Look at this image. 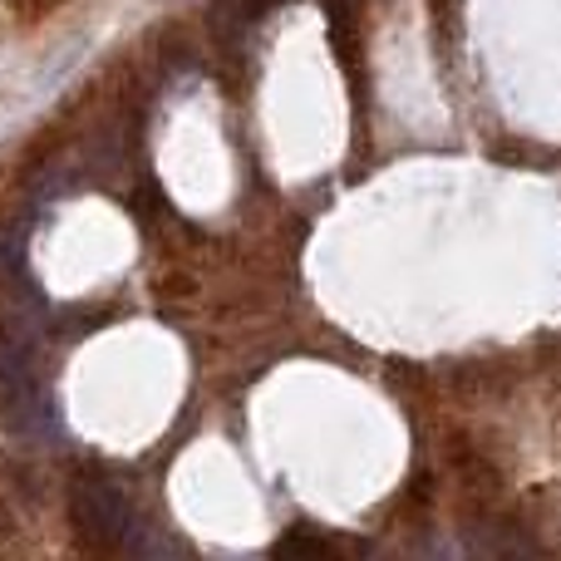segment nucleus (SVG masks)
Listing matches in <instances>:
<instances>
[{
	"mask_svg": "<svg viewBox=\"0 0 561 561\" xmlns=\"http://www.w3.org/2000/svg\"><path fill=\"white\" fill-rule=\"evenodd\" d=\"M69 523H75L79 547H89V552H124V547H134L138 517L118 483H108V478H79L69 488Z\"/></svg>",
	"mask_w": 561,
	"mask_h": 561,
	"instance_id": "obj_1",
	"label": "nucleus"
},
{
	"mask_svg": "<svg viewBox=\"0 0 561 561\" xmlns=\"http://www.w3.org/2000/svg\"><path fill=\"white\" fill-rule=\"evenodd\" d=\"M0 414H5L10 434L20 438H45L59 424V409L49 404L45 385H39L35 355L20 340H0Z\"/></svg>",
	"mask_w": 561,
	"mask_h": 561,
	"instance_id": "obj_2",
	"label": "nucleus"
},
{
	"mask_svg": "<svg viewBox=\"0 0 561 561\" xmlns=\"http://www.w3.org/2000/svg\"><path fill=\"white\" fill-rule=\"evenodd\" d=\"M272 5V0H217L213 5V30L227 39H237L247 25H256L262 20V10Z\"/></svg>",
	"mask_w": 561,
	"mask_h": 561,
	"instance_id": "obj_3",
	"label": "nucleus"
},
{
	"mask_svg": "<svg viewBox=\"0 0 561 561\" xmlns=\"http://www.w3.org/2000/svg\"><path fill=\"white\" fill-rule=\"evenodd\" d=\"M280 552H320V557H325V552H330V542H325V537L296 533V537H286V542H280Z\"/></svg>",
	"mask_w": 561,
	"mask_h": 561,
	"instance_id": "obj_4",
	"label": "nucleus"
}]
</instances>
